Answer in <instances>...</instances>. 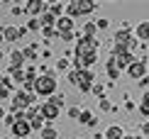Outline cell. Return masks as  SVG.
<instances>
[{"instance_id":"6da1fadb","label":"cell","mask_w":149,"mask_h":139,"mask_svg":"<svg viewBox=\"0 0 149 139\" xmlns=\"http://www.w3.org/2000/svg\"><path fill=\"white\" fill-rule=\"evenodd\" d=\"M93 78H95V76H93L88 68H78V71H73L69 76V81H71V83H76L81 90H93Z\"/></svg>"},{"instance_id":"7a4b0ae2","label":"cell","mask_w":149,"mask_h":139,"mask_svg":"<svg viewBox=\"0 0 149 139\" xmlns=\"http://www.w3.org/2000/svg\"><path fill=\"white\" fill-rule=\"evenodd\" d=\"M34 90L39 93V95H54L56 93V78H52V76H42V78L34 81Z\"/></svg>"},{"instance_id":"3957f363","label":"cell","mask_w":149,"mask_h":139,"mask_svg":"<svg viewBox=\"0 0 149 139\" xmlns=\"http://www.w3.org/2000/svg\"><path fill=\"white\" fill-rule=\"evenodd\" d=\"M95 49H98V42L93 39V37H83V39L78 42V47H76V56L81 59V56H88V54H95Z\"/></svg>"},{"instance_id":"277c9868","label":"cell","mask_w":149,"mask_h":139,"mask_svg":"<svg viewBox=\"0 0 149 139\" xmlns=\"http://www.w3.org/2000/svg\"><path fill=\"white\" fill-rule=\"evenodd\" d=\"M29 132H32V122L29 120H17L12 124V134L17 139H29Z\"/></svg>"},{"instance_id":"5b68a950","label":"cell","mask_w":149,"mask_h":139,"mask_svg":"<svg viewBox=\"0 0 149 139\" xmlns=\"http://www.w3.org/2000/svg\"><path fill=\"white\" fill-rule=\"evenodd\" d=\"M93 8H95L93 3H71L66 10H69V15H86V12H91Z\"/></svg>"},{"instance_id":"8992f818","label":"cell","mask_w":149,"mask_h":139,"mask_svg":"<svg viewBox=\"0 0 149 139\" xmlns=\"http://www.w3.org/2000/svg\"><path fill=\"white\" fill-rule=\"evenodd\" d=\"M127 73L132 76V78H142V81H144V73H147V64H144V61H134V64L127 68Z\"/></svg>"},{"instance_id":"52a82bcc","label":"cell","mask_w":149,"mask_h":139,"mask_svg":"<svg viewBox=\"0 0 149 139\" xmlns=\"http://www.w3.org/2000/svg\"><path fill=\"white\" fill-rule=\"evenodd\" d=\"M32 105V95L27 90H17L15 93V107H29Z\"/></svg>"},{"instance_id":"ba28073f","label":"cell","mask_w":149,"mask_h":139,"mask_svg":"<svg viewBox=\"0 0 149 139\" xmlns=\"http://www.w3.org/2000/svg\"><path fill=\"white\" fill-rule=\"evenodd\" d=\"M115 47H120V49H130V47H132V37H130V32H122V29H120V32H117V37H115Z\"/></svg>"},{"instance_id":"9c48e42d","label":"cell","mask_w":149,"mask_h":139,"mask_svg":"<svg viewBox=\"0 0 149 139\" xmlns=\"http://www.w3.org/2000/svg\"><path fill=\"white\" fill-rule=\"evenodd\" d=\"M39 110H42V117H47V120H54V117L59 115V107L54 105V103H44Z\"/></svg>"},{"instance_id":"30bf717a","label":"cell","mask_w":149,"mask_h":139,"mask_svg":"<svg viewBox=\"0 0 149 139\" xmlns=\"http://www.w3.org/2000/svg\"><path fill=\"white\" fill-rule=\"evenodd\" d=\"M3 32H5V39L8 42H15V39H20V37L24 34V29H20V27H5Z\"/></svg>"},{"instance_id":"8fae6325","label":"cell","mask_w":149,"mask_h":139,"mask_svg":"<svg viewBox=\"0 0 149 139\" xmlns=\"http://www.w3.org/2000/svg\"><path fill=\"white\" fill-rule=\"evenodd\" d=\"M56 27H59L61 34H66V32H71V29H73V20H71V17H59Z\"/></svg>"},{"instance_id":"7c38bea8","label":"cell","mask_w":149,"mask_h":139,"mask_svg":"<svg viewBox=\"0 0 149 139\" xmlns=\"http://www.w3.org/2000/svg\"><path fill=\"white\" fill-rule=\"evenodd\" d=\"M105 139H125V134H122V127H117V124H113L108 132H105Z\"/></svg>"},{"instance_id":"4fadbf2b","label":"cell","mask_w":149,"mask_h":139,"mask_svg":"<svg viewBox=\"0 0 149 139\" xmlns=\"http://www.w3.org/2000/svg\"><path fill=\"white\" fill-rule=\"evenodd\" d=\"M39 22H42V27H52L54 22H59V17H54L52 12H44V15L39 17Z\"/></svg>"},{"instance_id":"5bb4252c","label":"cell","mask_w":149,"mask_h":139,"mask_svg":"<svg viewBox=\"0 0 149 139\" xmlns=\"http://www.w3.org/2000/svg\"><path fill=\"white\" fill-rule=\"evenodd\" d=\"M12 68H20L22 64H24V51H12Z\"/></svg>"},{"instance_id":"9a60e30c","label":"cell","mask_w":149,"mask_h":139,"mask_svg":"<svg viewBox=\"0 0 149 139\" xmlns=\"http://www.w3.org/2000/svg\"><path fill=\"white\" fill-rule=\"evenodd\" d=\"M137 37H139L142 42H147V39H149V22H142L139 27H137Z\"/></svg>"},{"instance_id":"2e32d148","label":"cell","mask_w":149,"mask_h":139,"mask_svg":"<svg viewBox=\"0 0 149 139\" xmlns=\"http://www.w3.org/2000/svg\"><path fill=\"white\" fill-rule=\"evenodd\" d=\"M81 122H86V124H91V127H93V124H95V117H93V112H88V110H83V112H81Z\"/></svg>"},{"instance_id":"e0dca14e","label":"cell","mask_w":149,"mask_h":139,"mask_svg":"<svg viewBox=\"0 0 149 139\" xmlns=\"http://www.w3.org/2000/svg\"><path fill=\"white\" fill-rule=\"evenodd\" d=\"M27 12H47V5L44 3H29L27 5Z\"/></svg>"},{"instance_id":"ac0fdd59","label":"cell","mask_w":149,"mask_h":139,"mask_svg":"<svg viewBox=\"0 0 149 139\" xmlns=\"http://www.w3.org/2000/svg\"><path fill=\"white\" fill-rule=\"evenodd\" d=\"M42 139H56V132H54L52 127H44L42 129Z\"/></svg>"},{"instance_id":"d6986e66","label":"cell","mask_w":149,"mask_h":139,"mask_svg":"<svg viewBox=\"0 0 149 139\" xmlns=\"http://www.w3.org/2000/svg\"><path fill=\"white\" fill-rule=\"evenodd\" d=\"M49 10H52V15L56 17V15H61V12L66 10V5H52V8H49ZM61 17H64V15H61Z\"/></svg>"},{"instance_id":"ffe728a7","label":"cell","mask_w":149,"mask_h":139,"mask_svg":"<svg viewBox=\"0 0 149 139\" xmlns=\"http://www.w3.org/2000/svg\"><path fill=\"white\" fill-rule=\"evenodd\" d=\"M142 115H147V117H149V93L144 95V100H142Z\"/></svg>"},{"instance_id":"44dd1931","label":"cell","mask_w":149,"mask_h":139,"mask_svg":"<svg viewBox=\"0 0 149 139\" xmlns=\"http://www.w3.org/2000/svg\"><path fill=\"white\" fill-rule=\"evenodd\" d=\"M44 117H34L32 120V129H44V122H42Z\"/></svg>"},{"instance_id":"7402d4cb","label":"cell","mask_w":149,"mask_h":139,"mask_svg":"<svg viewBox=\"0 0 149 139\" xmlns=\"http://www.w3.org/2000/svg\"><path fill=\"white\" fill-rule=\"evenodd\" d=\"M12 73H15V81H24V76H27L22 68H12Z\"/></svg>"},{"instance_id":"603a6c76","label":"cell","mask_w":149,"mask_h":139,"mask_svg":"<svg viewBox=\"0 0 149 139\" xmlns=\"http://www.w3.org/2000/svg\"><path fill=\"white\" fill-rule=\"evenodd\" d=\"M49 103H54V105H56V107H59V105H61V103H64V100H61V95H54V98H52V100H49Z\"/></svg>"},{"instance_id":"cb8c5ba5","label":"cell","mask_w":149,"mask_h":139,"mask_svg":"<svg viewBox=\"0 0 149 139\" xmlns=\"http://www.w3.org/2000/svg\"><path fill=\"white\" fill-rule=\"evenodd\" d=\"M61 39H64V42H71V39H73V32H66V34H61Z\"/></svg>"},{"instance_id":"d4e9b609","label":"cell","mask_w":149,"mask_h":139,"mask_svg":"<svg viewBox=\"0 0 149 139\" xmlns=\"http://www.w3.org/2000/svg\"><path fill=\"white\" fill-rule=\"evenodd\" d=\"M0 98H8V88H5V85L0 88Z\"/></svg>"},{"instance_id":"484cf974","label":"cell","mask_w":149,"mask_h":139,"mask_svg":"<svg viewBox=\"0 0 149 139\" xmlns=\"http://www.w3.org/2000/svg\"><path fill=\"white\" fill-rule=\"evenodd\" d=\"M3 117H8V115H5V110H3V107H0V120H3Z\"/></svg>"},{"instance_id":"4316f807","label":"cell","mask_w":149,"mask_h":139,"mask_svg":"<svg viewBox=\"0 0 149 139\" xmlns=\"http://www.w3.org/2000/svg\"><path fill=\"white\" fill-rule=\"evenodd\" d=\"M5 39V32H3V29H0V42H3Z\"/></svg>"},{"instance_id":"83f0119b","label":"cell","mask_w":149,"mask_h":139,"mask_svg":"<svg viewBox=\"0 0 149 139\" xmlns=\"http://www.w3.org/2000/svg\"><path fill=\"white\" fill-rule=\"evenodd\" d=\"M125 139H134V137H125Z\"/></svg>"},{"instance_id":"f1b7e54d","label":"cell","mask_w":149,"mask_h":139,"mask_svg":"<svg viewBox=\"0 0 149 139\" xmlns=\"http://www.w3.org/2000/svg\"><path fill=\"white\" fill-rule=\"evenodd\" d=\"M139 139H142V137H139Z\"/></svg>"}]
</instances>
